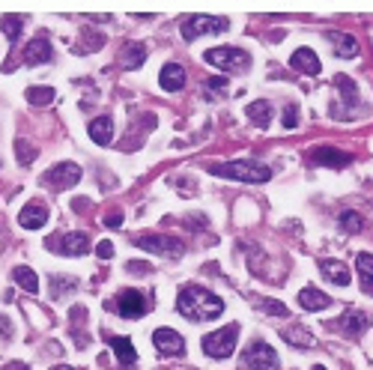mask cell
<instances>
[{"label":"cell","mask_w":373,"mask_h":370,"mask_svg":"<svg viewBox=\"0 0 373 370\" xmlns=\"http://www.w3.org/2000/svg\"><path fill=\"white\" fill-rule=\"evenodd\" d=\"M281 337L286 340V344L299 347V349H311V347H317V340H313V335L305 329V325H299V323L284 325V329H281Z\"/></svg>","instance_id":"cell-17"},{"label":"cell","mask_w":373,"mask_h":370,"mask_svg":"<svg viewBox=\"0 0 373 370\" xmlns=\"http://www.w3.org/2000/svg\"><path fill=\"white\" fill-rule=\"evenodd\" d=\"M152 344H155V349L165 352V355H185V340L174 329H155L152 332Z\"/></svg>","instance_id":"cell-13"},{"label":"cell","mask_w":373,"mask_h":370,"mask_svg":"<svg viewBox=\"0 0 373 370\" xmlns=\"http://www.w3.org/2000/svg\"><path fill=\"white\" fill-rule=\"evenodd\" d=\"M340 227H343L347 233H362V230H364V218L358 215V212L347 209V212H340Z\"/></svg>","instance_id":"cell-31"},{"label":"cell","mask_w":373,"mask_h":370,"mask_svg":"<svg viewBox=\"0 0 373 370\" xmlns=\"http://www.w3.org/2000/svg\"><path fill=\"white\" fill-rule=\"evenodd\" d=\"M177 310H179L182 317L194 320V323H209V320L224 314V302H221V296H215L212 290L191 284V287H182L179 290Z\"/></svg>","instance_id":"cell-1"},{"label":"cell","mask_w":373,"mask_h":370,"mask_svg":"<svg viewBox=\"0 0 373 370\" xmlns=\"http://www.w3.org/2000/svg\"><path fill=\"white\" fill-rule=\"evenodd\" d=\"M328 42L335 45V54L338 57H355L358 54V42L352 33H340V30H332V33H325Z\"/></svg>","instance_id":"cell-22"},{"label":"cell","mask_w":373,"mask_h":370,"mask_svg":"<svg viewBox=\"0 0 373 370\" xmlns=\"http://www.w3.org/2000/svg\"><path fill=\"white\" fill-rule=\"evenodd\" d=\"M320 272L332 281V284H338V287H347V284L352 281V275H350V269L343 266L340 260H320Z\"/></svg>","instance_id":"cell-19"},{"label":"cell","mask_w":373,"mask_h":370,"mask_svg":"<svg viewBox=\"0 0 373 370\" xmlns=\"http://www.w3.org/2000/svg\"><path fill=\"white\" fill-rule=\"evenodd\" d=\"M263 310H266V314H272V317H284V320H290V310H286V305L275 302V298H266V302H263Z\"/></svg>","instance_id":"cell-32"},{"label":"cell","mask_w":373,"mask_h":370,"mask_svg":"<svg viewBox=\"0 0 373 370\" xmlns=\"http://www.w3.org/2000/svg\"><path fill=\"white\" fill-rule=\"evenodd\" d=\"M0 335H4V337H9V335H12V329H9V320H6V317H0Z\"/></svg>","instance_id":"cell-39"},{"label":"cell","mask_w":373,"mask_h":370,"mask_svg":"<svg viewBox=\"0 0 373 370\" xmlns=\"http://www.w3.org/2000/svg\"><path fill=\"white\" fill-rule=\"evenodd\" d=\"M51 60V42L45 36H36L30 45L24 48V63L27 66H42V63H48Z\"/></svg>","instance_id":"cell-16"},{"label":"cell","mask_w":373,"mask_h":370,"mask_svg":"<svg viewBox=\"0 0 373 370\" xmlns=\"http://www.w3.org/2000/svg\"><path fill=\"white\" fill-rule=\"evenodd\" d=\"M18 221H21V227H27V230H39V227L48 221V206H45V203H39V201L27 203V206L21 209Z\"/></svg>","instance_id":"cell-15"},{"label":"cell","mask_w":373,"mask_h":370,"mask_svg":"<svg viewBox=\"0 0 373 370\" xmlns=\"http://www.w3.org/2000/svg\"><path fill=\"white\" fill-rule=\"evenodd\" d=\"M90 138L96 140V144H102L108 147L111 144V138H113V120L111 117H99L90 123Z\"/></svg>","instance_id":"cell-25"},{"label":"cell","mask_w":373,"mask_h":370,"mask_svg":"<svg viewBox=\"0 0 373 370\" xmlns=\"http://www.w3.org/2000/svg\"><path fill=\"white\" fill-rule=\"evenodd\" d=\"M299 305H302L305 310H325L328 305H332V296H325L317 287H305L302 293H299Z\"/></svg>","instance_id":"cell-20"},{"label":"cell","mask_w":373,"mask_h":370,"mask_svg":"<svg viewBox=\"0 0 373 370\" xmlns=\"http://www.w3.org/2000/svg\"><path fill=\"white\" fill-rule=\"evenodd\" d=\"M332 329H338L340 335H347V337H362L367 329H370V320H367V314L364 310H347L338 323H332Z\"/></svg>","instance_id":"cell-11"},{"label":"cell","mask_w":373,"mask_h":370,"mask_svg":"<svg viewBox=\"0 0 373 370\" xmlns=\"http://www.w3.org/2000/svg\"><path fill=\"white\" fill-rule=\"evenodd\" d=\"M335 87L343 93V105H358V90H355V84L347 78V75H335Z\"/></svg>","instance_id":"cell-29"},{"label":"cell","mask_w":373,"mask_h":370,"mask_svg":"<svg viewBox=\"0 0 373 370\" xmlns=\"http://www.w3.org/2000/svg\"><path fill=\"white\" fill-rule=\"evenodd\" d=\"M48 245L57 254H63V257H84V254L90 251V236L87 233H63V236L51 239Z\"/></svg>","instance_id":"cell-9"},{"label":"cell","mask_w":373,"mask_h":370,"mask_svg":"<svg viewBox=\"0 0 373 370\" xmlns=\"http://www.w3.org/2000/svg\"><path fill=\"white\" fill-rule=\"evenodd\" d=\"M313 370H325V367H323V364H317V367H313Z\"/></svg>","instance_id":"cell-42"},{"label":"cell","mask_w":373,"mask_h":370,"mask_svg":"<svg viewBox=\"0 0 373 370\" xmlns=\"http://www.w3.org/2000/svg\"><path fill=\"white\" fill-rule=\"evenodd\" d=\"M245 113H248V120L257 125V129H269V123H272V105L269 102H251L248 108H245Z\"/></svg>","instance_id":"cell-24"},{"label":"cell","mask_w":373,"mask_h":370,"mask_svg":"<svg viewBox=\"0 0 373 370\" xmlns=\"http://www.w3.org/2000/svg\"><path fill=\"white\" fill-rule=\"evenodd\" d=\"M143 60H147V48H143L140 42H132V45H126L123 54H120V66H123V69H138Z\"/></svg>","instance_id":"cell-26"},{"label":"cell","mask_w":373,"mask_h":370,"mask_svg":"<svg viewBox=\"0 0 373 370\" xmlns=\"http://www.w3.org/2000/svg\"><path fill=\"white\" fill-rule=\"evenodd\" d=\"M24 96H27V102L36 105V108H45V105L54 102V90L51 87H27Z\"/></svg>","instance_id":"cell-30"},{"label":"cell","mask_w":373,"mask_h":370,"mask_svg":"<svg viewBox=\"0 0 373 370\" xmlns=\"http://www.w3.org/2000/svg\"><path fill=\"white\" fill-rule=\"evenodd\" d=\"M227 30V18H215V16H189V18H182V36L185 39H200V36H206V33H221Z\"/></svg>","instance_id":"cell-5"},{"label":"cell","mask_w":373,"mask_h":370,"mask_svg":"<svg viewBox=\"0 0 373 370\" xmlns=\"http://www.w3.org/2000/svg\"><path fill=\"white\" fill-rule=\"evenodd\" d=\"M204 57H206V63H212L215 69H224V72H245L251 66V57L242 48H230V45L209 48Z\"/></svg>","instance_id":"cell-4"},{"label":"cell","mask_w":373,"mask_h":370,"mask_svg":"<svg viewBox=\"0 0 373 370\" xmlns=\"http://www.w3.org/2000/svg\"><path fill=\"white\" fill-rule=\"evenodd\" d=\"M236 344H239V323H230V325H224V329L204 337V352L209 359H230Z\"/></svg>","instance_id":"cell-3"},{"label":"cell","mask_w":373,"mask_h":370,"mask_svg":"<svg viewBox=\"0 0 373 370\" xmlns=\"http://www.w3.org/2000/svg\"><path fill=\"white\" fill-rule=\"evenodd\" d=\"M108 344H111L113 355H117V361H120L123 367H132V364L138 361V352H135V347H132V340H128V337H113V335H108Z\"/></svg>","instance_id":"cell-18"},{"label":"cell","mask_w":373,"mask_h":370,"mask_svg":"<svg viewBox=\"0 0 373 370\" xmlns=\"http://www.w3.org/2000/svg\"><path fill=\"white\" fill-rule=\"evenodd\" d=\"M0 27L6 30V39L16 45L21 36V27H24V16H0Z\"/></svg>","instance_id":"cell-28"},{"label":"cell","mask_w":373,"mask_h":370,"mask_svg":"<svg viewBox=\"0 0 373 370\" xmlns=\"http://www.w3.org/2000/svg\"><path fill=\"white\" fill-rule=\"evenodd\" d=\"M281 123H284V129H296L299 125V105H286Z\"/></svg>","instance_id":"cell-34"},{"label":"cell","mask_w":373,"mask_h":370,"mask_svg":"<svg viewBox=\"0 0 373 370\" xmlns=\"http://www.w3.org/2000/svg\"><path fill=\"white\" fill-rule=\"evenodd\" d=\"M162 87L167 90V93H177V90H182L185 87V69L179 66V63H167L165 69H162Z\"/></svg>","instance_id":"cell-21"},{"label":"cell","mask_w":373,"mask_h":370,"mask_svg":"<svg viewBox=\"0 0 373 370\" xmlns=\"http://www.w3.org/2000/svg\"><path fill=\"white\" fill-rule=\"evenodd\" d=\"M117 310H120V317H126V320H138L140 314H147V310H150V298L143 296L140 290H120Z\"/></svg>","instance_id":"cell-10"},{"label":"cell","mask_w":373,"mask_h":370,"mask_svg":"<svg viewBox=\"0 0 373 370\" xmlns=\"http://www.w3.org/2000/svg\"><path fill=\"white\" fill-rule=\"evenodd\" d=\"M16 150H18V162H21V164H33V162H36V150H33L30 144H24V140H18Z\"/></svg>","instance_id":"cell-33"},{"label":"cell","mask_w":373,"mask_h":370,"mask_svg":"<svg viewBox=\"0 0 373 370\" xmlns=\"http://www.w3.org/2000/svg\"><path fill=\"white\" fill-rule=\"evenodd\" d=\"M308 162L323 164V167H347L352 162V155L343 150H335V147H317L308 152Z\"/></svg>","instance_id":"cell-12"},{"label":"cell","mask_w":373,"mask_h":370,"mask_svg":"<svg viewBox=\"0 0 373 370\" xmlns=\"http://www.w3.org/2000/svg\"><path fill=\"white\" fill-rule=\"evenodd\" d=\"M96 254H99L102 260H111V257H113V245H111L108 239H105V242H99V245H96Z\"/></svg>","instance_id":"cell-35"},{"label":"cell","mask_w":373,"mask_h":370,"mask_svg":"<svg viewBox=\"0 0 373 370\" xmlns=\"http://www.w3.org/2000/svg\"><path fill=\"white\" fill-rule=\"evenodd\" d=\"M4 370H30V367H27V364H21V361H9Z\"/></svg>","instance_id":"cell-40"},{"label":"cell","mask_w":373,"mask_h":370,"mask_svg":"<svg viewBox=\"0 0 373 370\" xmlns=\"http://www.w3.org/2000/svg\"><path fill=\"white\" fill-rule=\"evenodd\" d=\"M242 364L248 370H275L278 367V352L272 349L266 340H254V344L242 355Z\"/></svg>","instance_id":"cell-6"},{"label":"cell","mask_w":373,"mask_h":370,"mask_svg":"<svg viewBox=\"0 0 373 370\" xmlns=\"http://www.w3.org/2000/svg\"><path fill=\"white\" fill-rule=\"evenodd\" d=\"M140 248H147L150 254H167V257H182L185 245L174 236H162V233H147V236H138L135 239Z\"/></svg>","instance_id":"cell-8"},{"label":"cell","mask_w":373,"mask_h":370,"mask_svg":"<svg viewBox=\"0 0 373 370\" xmlns=\"http://www.w3.org/2000/svg\"><path fill=\"white\" fill-rule=\"evenodd\" d=\"M12 278H16L18 287L27 290L30 296L39 293V278H36V272H33L30 266H16V269H12Z\"/></svg>","instance_id":"cell-27"},{"label":"cell","mask_w":373,"mask_h":370,"mask_svg":"<svg viewBox=\"0 0 373 370\" xmlns=\"http://www.w3.org/2000/svg\"><path fill=\"white\" fill-rule=\"evenodd\" d=\"M105 224H108V227H111V230H117V227H120V224H123V215H120V212H111V215H108V218H105Z\"/></svg>","instance_id":"cell-37"},{"label":"cell","mask_w":373,"mask_h":370,"mask_svg":"<svg viewBox=\"0 0 373 370\" xmlns=\"http://www.w3.org/2000/svg\"><path fill=\"white\" fill-rule=\"evenodd\" d=\"M290 63H293L296 72H302V75H320V69H323L317 51H311V48H296Z\"/></svg>","instance_id":"cell-14"},{"label":"cell","mask_w":373,"mask_h":370,"mask_svg":"<svg viewBox=\"0 0 373 370\" xmlns=\"http://www.w3.org/2000/svg\"><path fill=\"white\" fill-rule=\"evenodd\" d=\"M54 370H72V367H66V364H63V367H54Z\"/></svg>","instance_id":"cell-41"},{"label":"cell","mask_w":373,"mask_h":370,"mask_svg":"<svg viewBox=\"0 0 373 370\" xmlns=\"http://www.w3.org/2000/svg\"><path fill=\"white\" fill-rule=\"evenodd\" d=\"M206 84H209V90H215V93H224V78H209Z\"/></svg>","instance_id":"cell-38"},{"label":"cell","mask_w":373,"mask_h":370,"mask_svg":"<svg viewBox=\"0 0 373 370\" xmlns=\"http://www.w3.org/2000/svg\"><path fill=\"white\" fill-rule=\"evenodd\" d=\"M81 182V167L72 164V162H63V164H54L45 176H42V185H48L54 191H63V189H72V185Z\"/></svg>","instance_id":"cell-7"},{"label":"cell","mask_w":373,"mask_h":370,"mask_svg":"<svg viewBox=\"0 0 373 370\" xmlns=\"http://www.w3.org/2000/svg\"><path fill=\"white\" fill-rule=\"evenodd\" d=\"M128 272H132V275H150L152 269L147 263H128Z\"/></svg>","instance_id":"cell-36"},{"label":"cell","mask_w":373,"mask_h":370,"mask_svg":"<svg viewBox=\"0 0 373 370\" xmlns=\"http://www.w3.org/2000/svg\"><path fill=\"white\" fill-rule=\"evenodd\" d=\"M355 269H358L362 290L367 296H373V254H358V257H355Z\"/></svg>","instance_id":"cell-23"},{"label":"cell","mask_w":373,"mask_h":370,"mask_svg":"<svg viewBox=\"0 0 373 370\" xmlns=\"http://www.w3.org/2000/svg\"><path fill=\"white\" fill-rule=\"evenodd\" d=\"M209 174L224 176V179H236V182H269L272 170L254 159H242V162H224V164H209Z\"/></svg>","instance_id":"cell-2"}]
</instances>
